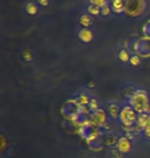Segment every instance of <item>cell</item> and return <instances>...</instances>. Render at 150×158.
<instances>
[{"label": "cell", "mask_w": 150, "mask_h": 158, "mask_svg": "<svg viewBox=\"0 0 150 158\" xmlns=\"http://www.w3.org/2000/svg\"><path fill=\"white\" fill-rule=\"evenodd\" d=\"M129 105L139 115L150 114V99L144 89H136L133 96L129 99Z\"/></svg>", "instance_id": "6da1fadb"}, {"label": "cell", "mask_w": 150, "mask_h": 158, "mask_svg": "<svg viewBox=\"0 0 150 158\" xmlns=\"http://www.w3.org/2000/svg\"><path fill=\"white\" fill-rule=\"evenodd\" d=\"M146 2L143 0H126L124 1V12L132 18L141 15L145 10Z\"/></svg>", "instance_id": "7a4b0ae2"}, {"label": "cell", "mask_w": 150, "mask_h": 158, "mask_svg": "<svg viewBox=\"0 0 150 158\" xmlns=\"http://www.w3.org/2000/svg\"><path fill=\"white\" fill-rule=\"evenodd\" d=\"M138 118H139V114L130 105H126L121 108L119 120L124 126L132 127V126L136 125L137 121H138Z\"/></svg>", "instance_id": "3957f363"}, {"label": "cell", "mask_w": 150, "mask_h": 158, "mask_svg": "<svg viewBox=\"0 0 150 158\" xmlns=\"http://www.w3.org/2000/svg\"><path fill=\"white\" fill-rule=\"evenodd\" d=\"M132 147H133L132 142H131V140L127 137H120L118 139V141H117L116 149L122 154H126L131 152Z\"/></svg>", "instance_id": "277c9868"}, {"label": "cell", "mask_w": 150, "mask_h": 158, "mask_svg": "<svg viewBox=\"0 0 150 158\" xmlns=\"http://www.w3.org/2000/svg\"><path fill=\"white\" fill-rule=\"evenodd\" d=\"M92 122L97 126H103L107 122V114L105 110L100 109L97 112H94L91 117Z\"/></svg>", "instance_id": "5b68a950"}, {"label": "cell", "mask_w": 150, "mask_h": 158, "mask_svg": "<svg viewBox=\"0 0 150 158\" xmlns=\"http://www.w3.org/2000/svg\"><path fill=\"white\" fill-rule=\"evenodd\" d=\"M121 108L119 104L117 103H110L109 105L107 107V112H108V115L110 116L111 118L113 119H116V118H119V115H120V112H121Z\"/></svg>", "instance_id": "8992f818"}, {"label": "cell", "mask_w": 150, "mask_h": 158, "mask_svg": "<svg viewBox=\"0 0 150 158\" xmlns=\"http://www.w3.org/2000/svg\"><path fill=\"white\" fill-rule=\"evenodd\" d=\"M78 38L80 39L82 42L88 43L94 39V32L91 29H87V28H82L78 32Z\"/></svg>", "instance_id": "52a82bcc"}, {"label": "cell", "mask_w": 150, "mask_h": 158, "mask_svg": "<svg viewBox=\"0 0 150 158\" xmlns=\"http://www.w3.org/2000/svg\"><path fill=\"white\" fill-rule=\"evenodd\" d=\"M110 6L112 10L116 14H120V12L124 11V1L122 0H112L110 2Z\"/></svg>", "instance_id": "ba28073f"}, {"label": "cell", "mask_w": 150, "mask_h": 158, "mask_svg": "<svg viewBox=\"0 0 150 158\" xmlns=\"http://www.w3.org/2000/svg\"><path fill=\"white\" fill-rule=\"evenodd\" d=\"M79 24L84 28L88 29V27H91V25L92 24V19L90 15H82L79 18Z\"/></svg>", "instance_id": "9c48e42d"}, {"label": "cell", "mask_w": 150, "mask_h": 158, "mask_svg": "<svg viewBox=\"0 0 150 158\" xmlns=\"http://www.w3.org/2000/svg\"><path fill=\"white\" fill-rule=\"evenodd\" d=\"M118 58L122 63H127L131 60V55L126 49H120L118 52Z\"/></svg>", "instance_id": "30bf717a"}, {"label": "cell", "mask_w": 150, "mask_h": 158, "mask_svg": "<svg viewBox=\"0 0 150 158\" xmlns=\"http://www.w3.org/2000/svg\"><path fill=\"white\" fill-rule=\"evenodd\" d=\"M88 109L94 113L97 112L98 110H100V104H99V101L97 99H92L90 104H88Z\"/></svg>", "instance_id": "8fae6325"}, {"label": "cell", "mask_w": 150, "mask_h": 158, "mask_svg": "<svg viewBox=\"0 0 150 158\" xmlns=\"http://www.w3.org/2000/svg\"><path fill=\"white\" fill-rule=\"evenodd\" d=\"M77 100H78V102L81 104V105H88L91 102V98L88 94H79L78 98H77Z\"/></svg>", "instance_id": "7c38bea8"}, {"label": "cell", "mask_w": 150, "mask_h": 158, "mask_svg": "<svg viewBox=\"0 0 150 158\" xmlns=\"http://www.w3.org/2000/svg\"><path fill=\"white\" fill-rule=\"evenodd\" d=\"M26 10H27V12L29 15H36L37 14V10H38L37 5L35 4V3H33V2H29L26 5Z\"/></svg>", "instance_id": "4fadbf2b"}, {"label": "cell", "mask_w": 150, "mask_h": 158, "mask_svg": "<svg viewBox=\"0 0 150 158\" xmlns=\"http://www.w3.org/2000/svg\"><path fill=\"white\" fill-rule=\"evenodd\" d=\"M88 11L90 15H101V8L98 7V6H96L94 4H90L88 7Z\"/></svg>", "instance_id": "5bb4252c"}, {"label": "cell", "mask_w": 150, "mask_h": 158, "mask_svg": "<svg viewBox=\"0 0 150 158\" xmlns=\"http://www.w3.org/2000/svg\"><path fill=\"white\" fill-rule=\"evenodd\" d=\"M117 141H118V139H116L114 135L107 137L106 139H105V143H106V145H108V146H113V145H116Z\"/></svg>", "instance_id": "9a60e30c"}, {"label": "cell", "mask_w": 150, "mask_h": 158, "mask_svg": "<svg viewBox=\"0 0 150 158\" xmlns=\"http://www.w3.org/2000/svg\"><path fill=\"white\" fill-rule=\"evenodd\" d=\"M91 4H94L96 6H98V7H104L105 5H107V4H109L106 0H92L91 1Z\"/></svg>", "instance_id": "2e32d148"}, {"label": "cell", "mask_w": 150, "mask_h": 158, "mask_svg": "<svg viewBox=\"0 0 150 158\" xmlns=\"http://www.w3.org/2000/svg\"><path fill=\"white\" fill-rule=\"evenodd\" d=\"M23 58H24L25 61H27V62L32 61V60H33V55H32L31 50H29V49L25 50V52H23Z\"/></svg>", "instance_id": "e0dca14e"}, {"label": "cell", "mask_w": 150, "mask_h": 158, "mask_svg": "<svg viewBox=\"0 0 150 158\" xmlns=\"http://www.w3.org/2000/svg\"><path fill=\"white\" fill-rule=\"evenodd\" d=\"M111 10H112V8H111L110 4H107V5H105L104 7L101 8V15H109Z\"/></svg>", "instance_id": "ac0fdd59"}, {"label": "cell", "mask_w": 150, "mask_h": 158, "mask_svg": "<svg viewBox=\"0 0 150 158\" xmlns=\"http://www.w3.org/2000/svg\"><path fill=\"white\" fill-rule=\"evenodd\" d=\"M130 63L133 66H138L140 64V58L138 56H131Z\"/></svg>", "instance_id": "d6986e66"}, {"label": "cell", "mask_w": 150, "mask_h": 158, "mask_svg": "<svg viewBox=\"0 0 150 158\" xmlns=\"http://www.w3.org/2000/svg\"><path fill=\"white\" fill-rule=\"evenodd\" d=\"M111 154H112L114 158H123V157H124V156H123V154H122V153H120L117 149L111 151Z\"/></svg>", "instance_id": "ffe728a7"}, {"label": "cell", "mask_w": 150, "mask_h": 158, "mask_svg": "<svg viewBox=\"0 0 150 158\" xmlns=\"http://www.w3.org/2000/svg\"><path fill=\"white\" fill-rule=\"evenodd\" d=\"M144 135H145V137L146 138H148V139H150V128H146V129H144Z\"/></svg>", "instance_id": "44dd1931"}, {"label": "cell", "mask_w": 150, "mask_h": 158, "mask_svg": "<svg viewBox=\"0 0 150 158\" xmlns=\"http://www.w3.org/2000/svg\"><path fill=\"white\" fill-rule=\"evenodd\" d=\"M39 4H41V5H47L49 4V1H44V0H39Z\"/></svg>", "instance_id": "7402d4cb"}]
</instances>
